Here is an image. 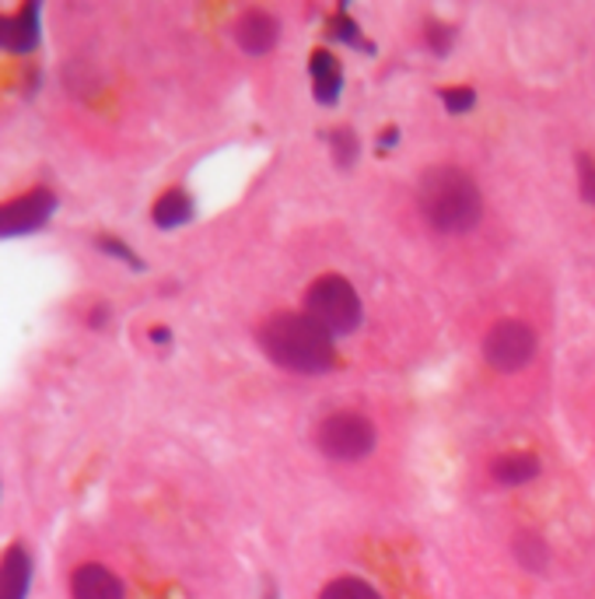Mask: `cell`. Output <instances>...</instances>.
<instances>
[{
    "instance_id": "obj_14",
    "label": "cell",
    "mask_w": 595,
    "mask_h": 599,
    "mask_svg": "<svg viewBox=\"0 0 595 599\" xmlns=\"http://www.w3.org/2000/svg\"><path fill=\"white\" fill-rule=\"evenodd\" d=\"M319 599H382V596L375 592L372 582H364V578L343 575V578H333V582L319 592Z\"/></svg>"
},
{
    "instance_id": "obj_10",
    "label": "cell",
    "mask_w": 595,
    "mask_h": 599,
    "mask_svg": "<svg viewBox=\"0 0 595 599\" xmlns=\"http://www.w3.org/2000/svg\"><path fill=\"white\" fill-rule=\"evenodd\" d=\"M309 74H312V91H316V102L319 106H333L343 91V67L333 53L326 50H316L312 53V64H309Z\"/></svg>"
},
{
    "instance_id": "obj_2",
    "label": "cell",
    "mask_w": 595,
    "mask_h": 599,
    "mask_svg": "<svg viewBox=\"0 0 595 599\" xmlns=\"http://www.w3.org/2000/svg\"><path fill=\"white\" fill-rule=\"evenodd\" d=\"M260 347L263 355L284 372L298 375H322L337 364L333 337L309 316L280 313L260 326Z\"/></svg>"
},
{
    "instance_id": "obj_9",
    "label": "cell",
    "mask_w": 595,
    "mask_h": 599,
    "mask_svg": "<svg viewBox=\"0 0 595 599\" xmlns=\"http://www.w3.org/2000/svg\"><path fill=\"white\" fill-rule=\"evenodd\" d=\"M74 599H123V582L102 565H81L70 578Z\"/></svg>"
},
{
    "instance_id": "obj_6",
    "label": "cell",
    "mask_w": 595,
    "mask_h": 599,
    "mask_svg": "<svg viewBox=\"0 0 595 599\" xmlns=\"http://www.w3.org/2000/svg\"><path fill=\"white\" fill-rule=\"evenodd\" d=\"M56 210V197L49 189H32L25 197H18L11 204H4L0 210V231H4V239H14V236H32V231H40Z\"/></svg>"
},
{
    "instance_id": "obj_12",
    "label": "cell",
    "mask_w": 595,
    "mask_h": 599,
    "mask_svg": "<svg viewBox=\"0 0 595 599\" xmlns=\"http://www.w3.org/2000/svg\"><path fill=\"white\" fill-rule=\"evenodd\" d=\"M4 592H0V599H25L29 596V586H32V557L25 547H11L4 554Z\"/></svg>"
},
{
    "instance_id": "obj_3",
    "label": "cell",
    "mask_w": 595,
    "mask_h": 599,
    "mask_svg": "<svg viewBox=\"0 0 595 599\" xmlns=\"http://www.w3.org/2000/svg\"><path fill=\"white\" fill-rule=\"evenodd\" d=\"M305 316L316 319L330 337H348L361 326V298L354 284L340 274H322L305 292Z\"/></svg>"
},
{
    "instance_id": "obj_7",
    "label": "cell",
    "mask_w": 595,
    "mask_h": 599,
    "mask_svg": "<svg viewBox=\"0 0 595 599\" xmlns=\"http://www.w3.org/2000/svg\"><path fill=\"white\" fill-rule=\"evenodd\" d=\"M277 35H280V22L271 11H245L235 25V39L249 56L271 53L277 46Z\"/></svg>"
},
{
    "instance_id": "obj_4",
    "label": "cell",
    "mask_w": 595,
    "mask_h": 599,
    "mask_svg": "<svg viewBox=\"0 0 595 599\" xmlns=\"http://www.w3.org/2000/svg\"><path fill=\"white\" fill-rule=\"evenodd\" d=\"M316 446H319L322 456H330L337 462L364 459V456L375 449V424L364 417V414H354V411L330 414V417L319 424Z\"/></svg>"
},
{
    "instance_id": "obj_1",
    "label": "cell",
    "mask_w": 595,
    "mask_h": 599,
    "mask_svg": "<svg viewBox=\"0 0 595 599\" xmlns=\"http://www.w3.org/2000/svg\"><path fill=\"white\" fill-rule=\"evenodd\" d=\"M417 207L441 236H463L480 225L484 197L470 172L455 165H434L417 183Z\"/></svg>"
},
{
    "instance_id": "obj_17",
    "label": "cell",
    "mask_w": 595,
    "mask_h": 599,
    "mask_svg": "<svg viewBox=\"0 0 595 599\" xmlns=\"http://www.w3.org/2000/svg\"><path fill=\"white\" fill-rule=\"evenodd\" d=\"M330 39H340V43L357 46V50H364V53H375V46H372V43H364V39H361L357 22H351V18L343 14V8H340V14L330 18Z\"/></svg>"
},
{
    "instance_id": "obj_8",
    "label": "cell",
    "mask_w": 595,
    "mask_h": 599,
    "mask_svg": "<svg viewBox=\"0 0 595 599\" xmlns=\"http://www.w3.org/2000/svg\"><path fill=\"white\" fill-rule=\"evenodd\" d=\"M40 0H32L14 18H8L4 29H0V43H4L8 53H32L40 46Z\"/></svg>"
},
{
    "instance_id": "obj_5",
    "label": "cell",
    "mask_w": 595,
    "mask_h": 599,
    "mask_svg": "<svg viewBox=\"0 0 595 599\" xmlns=\"http://www.w3.org/2000/svg\"><path fill=\"white\" fill-rule=\"evenodd\" d=\"M536 355V334L529 323L502 319L494 323L484 337V358L494 372H518L526 369Z\"/></svg>"
},
{
    "instance_id": "obj_13",
    "label": "cell",
    "mask_w": 595,
    "mask_h": 599,
    "mask_svg": "<svg viewBox=\"0 0 595 599\" xmlns=\"http://www.w3.org/2000/svg\"><path fill=\"white\" fill-rule=\"evenodd\" d=\"M189 215H194V200H189L186 189H168L158 197L155 210H151V221H155L158 228L172 231L189 221Z\"/></svg>"
},
{
    "instance_id": "obj_18",
    "label": "cell",
    "mask_w": 595,
    "mask_h": 599,
    "mask_svg": "<svg viewBox=\"0 0 595 599\" xmlns=\"http://www.w3.org/2000/svg\"><path fill=\"white\" fill-rule=\"evenodd\" d=\"M95 249L99 253H106V257H117L120 263H130L133 270H144V260L133 253V249L126 246V242H120V239H112V236H102V239H95Z\"/></svg>"
},
{
    "instance_id": "obj_24",
    "label": "cell",
    "mask_w": 595,
    "mask_h": 599,
    "mask_svg": "<svg viewBox=\"0 0 595 599\" xmlns=\"http://www.w3.org/2000/svg\"><path fill=\"white\" fill-rule=\"evenodd\" d=\"M151 340H155V344H168V330H165V326H162V330H151Z\"/></svg>"
},
{
    "instance_id": "obj_11",
    "label": "cell",
    "mask_w": 595,
    "mask_h": 599,
    "mask_svg": "<svg viewBox=\"0 0 595 599\" xmlns=\"http://www.w3.org/2000/svg\"><path fill=\"white\" fill-rule=\"evenodd\" d=\"M491 473L502 488H518V484H529V480L540 477V459L532 453H511V456L494 459Z\"/></svg>"
},
{
    "instance_id": "obj_19",
    "label": "cell",
    "mask_w": 595,
    "mask_h": 599,
    "mask_svg": "<svg viewBox=\"0 0 595 599\" xmlns=\"http://www.w3.org/2000/svg\"><path fill=\"white\" fill-rule=\"evenodd\" d=\"M441 102H445V109L452 112V116H463V112H470L473 106H476V91L473 88H445L441 91Z\"/></svg>"
},
{
    "instance_id": "obj_16",
    "label": "cell",
    "mask_w": 595,
    "mask_h": 599,
    "mask_svg": "<svg viewBox=\"0 0 595 599\" xmlns=\"http://www.w3.org/2000/svg\"><path fill=\"white\" fill-rule=\"evenodd\" d=\"M515 554H518V562H522L526 568L532 571H540L547 568V544L536 533H522L515 540Z\"/></svg>"
},
{
    "instance_id": "obj_23",
    "label": "cell",
    "mask_w": 595,
    "mask_h": 599,
    "mask_svg": "<svg viewBox=\"0 0 595 599\" xmlns=\"http://www.w3.org/2000/svg\"><path fill=\"white\" fill-rule=\"evenodd\" d=\"M396 138H399V130L389 127V130H386V138H378V151H382V148H396Z\"/></svg>"
},
{
    "instance_id": "obj_15",
    "label": "cell",
    "mask_w": 595,
    "mask_h": 599,
    "mask_svg": "<svg viewBox=\"0 0 595 599\" xmlns=\"http://www.w3.org/2000/svg\"><path fill=\"white\" fill-rule=\"evenodd\" d=\"M330 148H333V162L337 168H351L357 162V133L351 127H337L330 130Z\"/></svg>"
},
{
    "instance_id": "obj_21",
    "label": "cell",
    "mask_w": 595,
    "mask_h": 599,
    "mask_svg": "<svg viewBox=\"0 0 595 599\" xmlns=\"http://www.w3.org/2000/svg\"><path fill=\"white\" fill-rule=\"evenodd\" d=\"M455 43V29L452 25H428V46L438 53V56H445Z\"/></svg>"
},
{
    "instance_id": "obj_20",
    "label": "cell",
    "mask_w": 595,
    "mask_h": 599,
    "mask_svg": "<svg viewBox=\"0 0 595 599\" xmlns=\"http://www.w3.org/2000/svg\"><path fill=\"white\" fill-rule=\"evenodd\" d=\"M579 183L585 204H595V159L592 154H579Z\"/></svg>"
},
{
    "instance_id": "obj_25",
    "label": "cell",
    "mask_w": 595,
    "mask_h": 599,
    "mask_svg": "<svg viewBox=\"0 0 595 599\" xmlns=\"http://www.w3.org/2000/svg\"><path fill=\"white\" fill-rule=\"evenodd\" d=\"M266 599H277V592H271V596H266Z\"/></svg>"
},
{
    "instance_id": "obj_22",
    "label": "cell",
    "mask_w": 595,
    "mask_h": 599,
    "mask_svg": "<svg viewBox=\"0 0 595 599\" xmlns=\"http://www.w3.org/2000/svg\"><path fill=\"white\" fill-rule=\"evenodd\" d=\"M106 319H109V313H106V305H95V313H91V326H95V330H99V326H106Z\"/></svg>"
}]
</instances>
